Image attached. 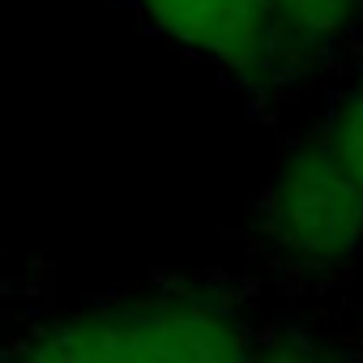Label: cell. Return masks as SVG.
I'll return each instance as SVG.
<instances>
[{"label": "cell", "mask_w": 363, "mask_h": 363, "mask_svg": "<svg viewBox=\"0 0 363 363\" xmlns=\"http://www.w3.org/2000/svg\"><path fill=\"white\" fill-rule=\"evenodd\" d=\"M252 240L269 269L303 286H325L359 269L363 197L316 133H299L282 145L257 201Z\"/></svg>", "instance_id": "cell-2"}, {"label": "cell", "mask_w": 363, "mask_h": 363, "mask_svg": "<svg viewBox=\"0 0 363 363\" xmlns=\"http://www.w3.org/2000/svg\"><path fill=\"white\" fill-rule=\"evenodd\" d=\"M248 363H359L346 342L312 325H269L257 329Z\"/></svg>", "instance_id": "cell-6"}, {"label": "cell", "mask_w": 363, "mask_h": 363, "mask_svg": "<svg viewBox=\"0 0 363 363\" xmlns=\"http://www.w3.org/2000/svg\"><path fill=\"white\" fill-rule=\"evenodd\" d=\"M171 52L265 99V0H124Z\"/></svg>", "instance_id": "cell-3"}, {"label": "cell", "mask_w": 363, "mask_h": 363, "mask_svg": "<svg viewBox=\"0 0 363 363\" xmlns=\"http://www.w3.org/2000/svg\"><path fill=\"white\" fill-rule=\"evenodd\" d=\"M252 337L244 286L193 274L48 312L0 342V363H248Z\"/></svg>", "instance_id": "cell-1"}, {"label": "cell", "mask_w": 363, "mask_h": 363, "mask_svg": "<svg viewBox=\"0 0 363 363\" xmlns=\"http://www.w3.org/2000/svg\"><path fill=\"white\" fill-rule=\"evenodd\" d=\"M359 39L363 0H265V99L329 82Z\"/></svg>", "instance_id": "cell-4"}, {"label": "cell", "mask_w": 363, "mask_h": 363, "mask_svg": "<svg viewBox=\"0 0 363 363\" xmlns=\"http://www.w3.org/2000/svg\"><path fill=\"white\" fill-rule=\"evenodd\" d=\"M316 137L325 141L329 158L342 167V175L363 197V77H350L342 90L329 94Z\"/></svg>", "instance_id": "cell-5"}, {"label": "cell", "mask_w": 363, "mask_h": 363, "mask_svg": "<svg viewBox=\"0 0 363 363\" xmlns=\"http://www.w3.org/2000/svg\"><path fill=\"white\" fill-rule=\"evenodd\" d=\"M350 60H354V77H363V39H359V48H354Z\"/></svg>", "instance_id": "cell-7"}]
</instances>
